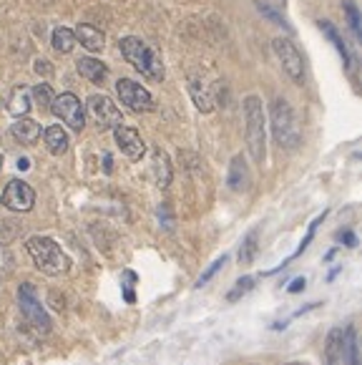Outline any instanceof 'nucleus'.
<instances>
[{"label": "nucleus", "mask_w": 362, "mask_h": 365, "mask_svg": "<svg viewBox=\"0 0 362 365\" xmlns=\"http://www.w3.org/2000/svg\"><path fill=\"white\" fill-rule=\"evenodd\" d=\"M26 250L31 255L33 264L41 269L46 277H61L71 269V259L63 250L58 247V242L51 237H31L26 242Z\"/></svg>", "instance_id": "nucleus-1"}, {"label": "nucleus", "mask_w": 362, "mask_h": 365, "mask_svg": "<svg viewBox=\"0 0 362 365\" xmlns=\"http://www.w3.org/2000/svg\"><path fill=\"white\" fill-rule=\"evenodd\" d=\"M244 108V126H247V149L249 156L262 164L267 156V116H264V106H262V98L249 93L242 103Z\"/></svg>", "instance_id": "nucleus-2"}, {"label": "nucleus", "mask_w": 362, "mask_h": 365, "mask_svg": "<svg viewBox=\"0 0 362 365\" xmlns=\"http://www.w3.org/2000/svg\"><path fill=\"white\" fill-rule=\"evenodd\" d=\"M269 124H272V136L282 149H297L302 131H299V121L294 108L289 106L287 98H274L269 106Z\"/></svg>", "instance_id": "nucleus-3"}, {"label": "nucleus", "mask_w": 362, "mask_h": 365, "mask_svg": "<svg viewBox=\"0 0 362 365\" xmlns=\"http://www.w3.org/2000/svg\"><path fill=\"white\" fill-rule=\"evenodd\" d=\"M118 46H121L123 58L139 71V73H144L146 78H151V81H164V63H161L159 53H156L149 43H144V41L136 36H126V38H121Z\"/></svg>", "instance_id": "nucleus-4"}, {"label": "nucleus", "mask_w": 362, "mask_h": 365, "mask_svg": "<svg viewBox=\"0 0 362 365\" xmlns=\"http://www.w3.org/2000/svg\"><path fill=\"white\" fill-rule=\"evenodd\" d=\"M18 305H21L23 317L31 322L38 333L41 335L51 333V317H48V312H46V307L41 305V300H38V292H36V287H33V282H23V285L18 287Z\"/></svg>", "instance_id": "nucleus-5"}, {"label": "nucleus", "mask_w": 362, "mask_h": 365, "mask_svg": "<svg viewBox=\"0 0 362 365\" xmlns=\"http://www.w3.org/2000/svg\"><path fill=\"white\" fill-rule=\"evenodd\" d=\"M272 51H274V56H277L284 73H287L294 83H304V61H302V53H299L297 46H294L287 36H277L274 41H272Z\"/></svg>", "instance_id": "nucleus-6"}, {"label": "nucleus", "mask_w": 362, "mask_h": 365, "mask_svg": "<svg viewBox=\"0 0 362 365\" xmlns=\"http://www.w3.org/2000/svg\"><path fill=\"white\" fill-rule=\"evenodd\" d=\"M51 111H53V116H58L68 129H73V131L86 129V111L76 93L66 91V93H61V96H56L53 103H51Z\"/></svg>", "instance_id": "nucleus-7"}, {"label": "nucleus", "mask_w": 362, "mask_h": 365, "mask_svg": "<svg viewBox=\"0 0 362 365\" xmlns=\"http://www.w3.org/2000/svg\"><path fill=\"white\" fill-rule=\"evenodd\" d=\"M3 207L11 212H18V215H26L36 207V192L28 182L23 179H11L3 189V197H0Z\"/></svg>", "instance_id": "nucleus-8"}, {"label": "nucleus", "mask_w": 362, "mask_h": 365, "mask_svg": "<svg viewBox=\"0 0 362 365\" xmlns=\"http://www.w3.org/2000/svg\"><path fill=\"white\" fill-rule=\"evenodd\" d=\"M116 93L121 98V103H126L131 111L144 113V111H154V96L146 91L141 83L131 78H118L116 81Z\"/></svg>", "instance_id": "nucleus-9"}, {"label": "nucleus", "mask_w": 362, "mask_h": 365, "mask_svg": "<svg viewBox=\"0 0 362 365\" xmlns=\"http://www.w3.org/2000/svg\"><path fill=\"white\" fill-rule=\"evenodd\" d=\"M88 113H90V118H93V124L101 131L121 126V111H118L116 103L108 96H103V93H93V96L88 98Z\"/></svg>", "instance_id": "nucleus-10"}, {"label": "nucleus", "mask_w": 362, "mask_h": 365, "mask_svg": "<svg viewBox=\"0 0 362 365\" xmlns=\"http://www.w3.org/2000/svg\"><path fill=\"white\" fill-rule=\"evenodd\" d=\"M113 139H116V146L123 151V156H126L128 161H139L141 156L146 154V144L144 139H141V134L133 126H116L113 129Z\"/></svg>", "instance_id": "nucleus-11"}, {"label": "nucleus", "mask_w": 362, "mask_h": 365, "mask_svg": "<svg viewBox=\"0 0 362 365\" xmlns=\"http://www.w3.org/2000/svg\"><path fill=\"white\" fill-rule=\"evenodd\" d=\"M73 36H76V43H81L86 51H90V53H98V51H103V46H106V36H103L98 28L88 26V23H81L73 31Z\"/></svg>", "instance_id": "nucleus-12"}, {"label": "nucleus", "mask_w": 362, "mask_h": 365, "mask_svg": "<svg viewBox=\"0 0 362 365\" xmlns=\"http://www.w3.org/2000/svg\"><path fill=\"white\" fill-rule=\"evenodd\" d=\"M151 177L159 189H166L171 184V159L164 149H154L151 154Z\"/></svg>", "instance_id": "nucleus-13"}, {"label": "nucleus", "mask_w": 362, "mask_h": 365, "mask_svg": "<svg viewBox=\"0 0 362 365\" xmlns=\"http://www.w3.org/2000/svg\"><path fill=\"white\" fill-rule=\"evenodd\" d=\"M11 134L21 146H33L41 139L43 131H41V124L33 121V118H18L16 124L11 126Z\"/></svg>", "instance_id": "nucleus-14"}, {"label": "nucleus", "mask_w": 362, "mask_h": 365, "mask_svg": "<svg viewBox=\"0 0 362 365\" xmlns=\"http://www.w3.org/2000/svg\"><path fill=\"white\" fill-rule=\"evenodd\" d=\"M76 68H78V73L83 76V78H88L90 83H103V81L108 78V66L101 63L98 58H90V56L76 61Z\"/></svg>", "instance_id": "nucleus-15"}, {"label": "nucleus", "mask_w": 362, "mask_h": 365, "mask_svg": "<svg viewBox=\"0 0 362 365\" xmlns=\"http://www.w3.org/2000/svg\"><path fill=\"white\" fill-rule=\"evenodd\" d=\"M232 192H244L247 184H249V169H247V161L242 154H237L229 164V179H227Z\"/></svg>", "instance_id": "nucleus-16"}, {"label": "nucleus", "mask_w": 362, "mask_h": 365, "mask_svg": "<svg viewBox=\"0 0 362 365\" xmlns=\"http://www.w3.org/2000/svg\"><path fill=\"white\" fill-rule=\"evenodd\" d=\"M43 141H46V146H48L51 154H56V156H61V154L68 151V134H66V129L58 124L48 126V129L43 131Z\"/></svg>", "instance_id": "nucleus-17"}, {"label": "nucleus", "mask_w": 362, "mask_h": 365, "mask_svg": "<svg viewBox=\"0 0 362 365\" xmlns=\"http://www.w3.org/2000/svg\"><path fill=\"white\" fill-rule=\"evenodd\" d=\"M342 343H345V333L340 328L330 330L325 343V365H342Z\"/></svg>", "instance_id": "nucleus-18"}, {"label": "nucleus", "mask_w": 362, "mask_h": 365, "mask_svg": "<svg viewBox=\"0 0 362 365\" xmlns=\"http://www.w3.org/2000/svg\"><path fill=\"white\" fill-rule=\"evenodd\" d=\"M28 88L26 86H16L11 93V98H8V111H11V116L21 118L26 116L28 111H31V96H28Z\"/></svg>", "instance_id": "nucleus-19"}, {"label": "nucleus", "mask_w": 362, "mask_h": 365, "mask_svg": "<svg viewBox=\"0 0 362 365\" xmlns=\"http://www.w3.org/2000/svg\"><path fill=\"white\" fill-rule=\"evenodd\" d=\"M189 91H192V98H194V103H197V108L202 113H212L214 111V98H212V93H209V88L204 86L202 81H192L189 83Z\"/></svg>", "instance_id": "nucleus-20"}, {"label": "nucleus", "mask_w": 362, "mask_h": 365, "mask_svg": "<svg viewBox=\"0 0 362 365\" xmlns=\"http://www.w3.org/2000/svg\"><path fill=\"white\" fill-rule=\"evenodd\" d=\"M51 46H53V51L56 53H71L73 51V46H76V36H73V31L71 28H56L53 31V36H51Z\"/></svg>", "instance_id": "nucleus-21"}, {"label": "nucleus", "mask_w": 362, "mask_h": 365, "mask_svg": "<svg viewBox=\"0 0 362 365\" xmlns=\"http://www.w3.org/2000/svg\"><path fill=\"white\" fill-rule=\"evenodd\" d=\"M342 363H345V365H360V348H357L355 328L345 330V343H342Z\"/></svg>", "instance_id": "nucleus-22"}, {"label": "nucleus", "mask_w": 362, "mask_h": 365, "mask_svg": "<svg viewBox=\"0 0 362 365\" xmlns=\"http://www.w3.org/2000/svg\"><path fill=\"white\" fill-rule=\"evenodd\" d=\"M257 252H259V235H257V230H252L239 247V264H252Z\"/></svg>", "instance_id": "nucleus-23"}, {"label": "nucleus", "mask_w": 362, "mask_h": 365, "mask_svg": "<svg viewBox=\"0 0 362 365\" xmlns=\"http://www.w3.org/2000/svg\"><path fill=\"white\" fill-rule=\"evenodd\" d=\"M320 28L327 33V38H330L332 43H335L337 53L342 56V61H345V66H347V68H350V63H352V61H350V51H347V43H345V41H342V36H340V33H337V28L332 26L330 21H320Z\"/></svg>", "instance_id": "nucleus-24"}, {"label": "nucleus", "mask_w": 362, "mask_h": 365, "mask_svg": "<svg viewBox=\"0 0 362 365\" xmlns=\"http://www.w3.org/2000/svg\"><path fill=\"white\" fill-rule=\"evenodd\" d=\"M31 93L41 108H51V103H53V98H56V91L51 88V83H38V86H33Z\"/></svg>", "instance_id": "nucleus-25"}, {"label": "nucleus", "mask_w": 362, "mask_h": 365, "mask_svg": "<svg viewBox=\"0 0 362 365\" xmlns=\"http://www.w3.org/2000/svg\"><path fill=\"white\" fill-rule=\"evenodd\" d=\"M345 11H347V21H350V26H352V33L355 36H360V11H357V6L352 3V0H347L345 3Z\"/></svg>", "instance_id": "nucleus-26"}, {"label": "nucleus", "mask_w": 362, "mask_h": 365, "mask_svg": "<svg viewBox=\"0 0 362 365\" xmlns=\"http://www.w3.org/2000/svg\"><path fill=\"white\" fill-rule=\"evenodd\" d=\"M224 264H227V255H222V257H219V259H217V262H212V267H209V269H207V272H204V274H202V277H199V279H197V287L207 285L209 279H212V277H214V274H217V272H219V269H222V267H224Z\"/></svg>", "instance_id": "nucleus-27"}, {"label": "nucleus", "mask_w": 362, "mask_h": 365, "mask_svg": "<svg viewBox=\"0 0 362 365\" xmlns=\"http://www.w3.org/2000/svg\"><path fill=\"white\" fill-rule=\"evenodd\" d=\"M252 287H254V277H242L239 282L234 285V292H229V300L234 302L239 295H247V292H249Z\"/></svg>", "instance_id": "nucleus-28"}, {"label": "nucleus", "mask_w": 362, "mask_h": 365, "mask_svg": "<svg viewBox=\"0 0 362 365\" xmlns=\"http://www.w3.org/2000/svg\"><path fill=\"white\" fill-rule=\"evenodd\" d=\"M13 272V257L6 247H0V279H6Z\"/></svg>", "instance_id": "nucleus-29"}, {"label": "nucleus", "mask_w": 362, "mask_h": 365, "mask_svg": "<svg viewBox=\"0 0 362 365\" xmlns=\"http://www.w3.org/2000/svg\"><path fill=\"white\" fill-rule=\"evenodd\" d=\"M36 73L41 76H53V66L48 61H36Z\"/></svg>", "instance_id": "nucleus-30"}, {"label": "nucleus", "mask_w": 362, "mask_h": 365, "mask_svg": "<svg viewBox=\"0 0 362 365\" xmlns=\"http://www.w3.org/2000/svg\"><path fill=\"white\" fill-rule=\"evenodd\" d=\"M302 290H304V277L292 279V285H289V292H292V295H297V292H302Z\"/></svg>", "instance_id": "nucleus-31"}, {"label": "nucleus", "mask_w": 362, "mask_h": 365, "mask_svg": "<svg viewBox=\"0 0 362 365\" xmlns=\"http://www.w3.org/2000/svg\"><path fill=\"white\" fill-rule=\"evenodd\" d=\"M340 240L345 242V245H350V247H355V235H352V232H345V235H340Z\"/></svg>", "instance_id": "nucleus-32"}, {"label": "nucleus", "mask_w": 362, "mask_h": 365, "mask_svg": "<svg viewBox=\"0 0 362 365\" xmlns=\"http://www.w3.org/2000/svg\"><path fill=\"white\" fill-rule=\"evenodd\" d=\"M259 3H269V6H274V8H284V6H287V0H259Z\"/></svg>", "instance_id": "nucleus-33"}, {"label": "nucleus", "mask_w": 362, "mask_h": 365, "mask_svg": "<svg viewBox=\"0 0 362 365\" xmlns=\"http://www.w3.org/2000/svg\"><path fill=\"white\" fill-rule=\"evenodd\" d=\"M103 167H106V174L111 172V154H103Z\"/></svg>", "instance_id": "nucleus-34"}, {"label": "nucleus", "mask_w": 362, "mask_h": 365, "mask_svg": "<svg viewBox=\"0 0 362 365\" xmlns=\"http://www.w3.org/2000/svg\"><path fill=\"white\" fill-rule=\"evenodd\" d=\"M287 365H307V363H287Z\"/></svg>", "instance_id": "nucleus-35"}, {"label": "nucleus", "mask_w": 362, "mask_h": 365, "mask_svg": "<svg viewBox=\"0 0 362 365\" xmlns=\"http://www.w3.org/2000/svg\"><path fill=\"white\" fill-rule=\"evenodd\" d=\"M0 169H3V156H0Z\"/></svg>", "instance_id": "nucleus-36"}]
</instances>
